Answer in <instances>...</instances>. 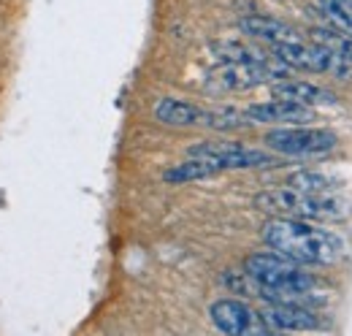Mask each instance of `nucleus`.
I'll use <instances>...</instances> for the list:
<instances>
[{
	"label": "nucleus",
	"instance_id": "nucleus-16",
	"mask_svg": "<svg viewBox=\"0 0 352 336\" xmlns=\"http://www.w3.org/2000/svg\"><path fill=\"white\" fill-rule=\"evenodd\" d=\"M287 187H296V190L311 193V196H331L339 187V182L325 174H317V171H296L287 176Z\"/></svg>",
	"mask_w": 352,
	"mask_h": 336
},
{
	"label": "nucleus",
	"instance_id": "nucleus-2",
	"mask_svg": "<svg viewBox=\"0 0 352 336\" xmlns=\"http://www.w3.org/2000/svg\"><path fill=\"white\" fill-rule=\"evenodd\" d=\"M255 207L276 217H298V220H347L350 204L331 196H311L296 187H274L255 196Z\"/></svg>",
	"mask_w": 352,
	"mask_h": 336
},
{
	"label": "nucleus",
	"instance_id": "nucleus-6",
	"mask_svg": "<svg viewBox=\"0 0 352 336\" xmlns=\"http://www.w3.org/2000/svg\"><path fill=\"white\" fill-rule=\"evenodd\" d=\"M190 158H204L212 160L225 171V168H274L282 166L279 158L268 155L263 149H252L236 141H201L195 147H190L187 152Z\"/></svg>",
	"mask_w": 352,
	"mask_h": 336
},
{
	"label": "nucleus",
	"instance_id": "nucleus-7",
	"mask_svg": "<svg viewBox=\"0 0 352 336\" xmlns=\"http://www.w3.org/2000/svg\"><path fill=\"white\" fill-rule=\"evenodd\" d=\"M209 317L212 323L220 328L222 334H233V336H252V334H271L268 323L263 320L261 312H255L252 306H247L244 301H236V298H220L212 304L209 309Z\"/></svg>",
	"mask_w": 352,
	"mask_h": 336
},
{
	"label": "nucleus",
	"instance_id": "nucleus-9",
	"mask_svg": "<svg viewBox=\"0 0 352 336\" xmlns=\"http://www.w3.org/2000/svg\"><path fill=\"white\" fill-rule=\"evenodd\" d=\"M261 315L271 331H314V328H320V317L304 304H268Z\"/></svg>",
	"mask_w": 352,
	"mask_h": 336
},
{
	"label": "nucleus",
	"instance_id": "nucleus-14",
	"mask_svg": "<svg viewBox=\"0 0 352 336\" xmlns=\"http://www.w3.org/2000/svg\"><path fill=\"white\" fill-rule=\"evenodd\" d=\"M309 39H311V43L328 49L331 54H336V57H342V60L352 63V36L350 33H344V30H339V28H311V30H309Z\"/></svg>",
	"mask_w": 352,
	"mask_h": 336
},
{
	"label": "nucleus",
	"instance_id": "nucleus-11",
	"mask_svg": "<svg viewBox=\"0 0 352 336\" xmlns=\"http://www.w3.org/2000/svg\"><path fill=\"white\" fill-rule=\"evenodd\" d=\"M274 98H285V101H298L304 106H336L339 98L320 87V84H309V82H290V79H282V82H274L271 87Z\"/></svg>",
	"mask_w": 352,
	"mask_h": 336
},
{
	"label": "nucleus",
	"instance_id": "nucleus-15",
	"mask_svg": "<svg viewBox=\"0 0 352 336\" xmlns=\"http://www.w3.org/2000/svg\"><path fill=\"white\" fill-rule=\"evenodd\" d=\"M222 168L217 163H212V160H204V158H190V160H184V163H179V166L168 168L166 174H163V179L166 182H171V185H179V182H195V179H209V176H214V174H220Z\"/></svg>",
	"mask_w": 352,
	"mask_h": 336
},
{
	"label": "nucleus",
	"instance_id": "nucleus-12",
	"mask_svg": "<svg viewBox=\"0 0 352 336\" xmlns=\"http://www.w3.org/2000/svg\"><path fill=\"white\" fill-rule=\"evenodd\" d=\"M239 28H241V33H247L250 39H258V41H268V43L301 41L298 33L290 25H285V22H279L274 17H244L239 22Z\"/></svg>",
	"mask_w": 352,
	"mask_h": 336
},
{
	"label": "nucleus",
	"instance_id": "nucleus-3",
	"mask_svg": "<svg viewBox=\"0 0 352 336\" xmlns=\"http://www.w3.org/2000/svg\"><path fill=\"white\" fill-rule=\"evenodd\" d=\"M244 271L263 288L271 291H290V293H307L314 288L311 274L301 269V263H296L293 258L282 255V252H258L250 255L244 260Z\"/></svg>",
	"mask_w": 352,
	"mask_h": 336
},
{
	"label": "nucleus",
	"instance_id": "nucleus-8",
	"mask_svg": "<svg viewBox=\"0 0 352 336\" xmlns=\"http://www.w3.org/2000/svg\"><path fill=\"white\" fill-rule=\"evenodd\" d=\"M274 54L287 68L309 71V74H328L331 65H333V57H336V54H331L328 49H322L317 43H301V41L274 43Z\"/></svg>",
	"mask_w": 352,
	"mask_h": 336
},
{
	"label": "nucleus",
	"instance_id": "nucleus-17",
	"mask_svg": "<svg viewBox=\"0 0 352 336\" xmlns=\"http://www.w3.org/2000/svg\"><path fill=\"white\" fill-rule=\"evenodd\" d=\"M201 125L212 130H241L252 125V120L247 112H239V109H204Z\"/></svg>",
	"mask_w": 352,
	"mask_h": 336
},
{
	"label": "nucleus",
	"instance_id": "nucleus-1",
	"mask_svg": "<svg viewBox=\"0 0 352 336\" xmlns=\"http://www.w3.org/2000/svg\"><path fill=\"white\" fill-rule=\"evenodd\" d=\"M263 242L301 266H331L347 250L336 233L298 217H271L263 225Z\"/></svg>",
	"mask_w": 352,
	"mask_h": 336
},
{
	"label": "nucleus",
	"instance_id": "nucleus-4",
	"mask_svg": "<svg viewBox=\"0 0 352 336\" xmlns=\"http://www.w3.org/2000/svg\"><path fill=\"white\" fill-rule=\"evenodd\" d=\"M274 79H287V65L282 60H258V63H220L209 79L206 87L217 92H241L252 90Z\"/></svg>",
	"mask_w": 352,
	"mask_h": 336
},
{
	"label": "nucleus",
	"instance_id": "nucleus-13",
	"mask_svg": "<svg viewBox=\"0 0 352 336\" xmlns=\"http://www.w3.org/2000/svg\"><path fill=\"white\" fill-rule=\"evenodd\" d=\"M155 117H157V123H163V125L192 127V125H201L204 109H198V106H192V103H187V101L163 98V101H157V106H155Z\"/></svg>",
	"mask_w": 352,
	"mask_h": 336
},
{
	"label": "nucleus",
	"instance_id": "nucleus-18",
	"mask_svg": "<svg viewBox=\"0 0 352 336\" xmlns=\"http://www.w3.org/2000/svg\"><path fill=\"white\" fill-rule=\"evenodd\" d=\"M212 54L217 63H258L265 60L263 52H258L255 46L244 41H220L212 46Z\"/></svg>",
	"mask_w": 352,
	"mask_h": 336
},
{
	"label": "nucleus",
	"instance_id": "nucleus-10",
	"mask_svg": "<svg viewBox=\"0 0 352 336\" xmlns=\"http://www.w3.org/2000/svg\"><path fill=\"white\" fill-rule=\"evenodd\" d=\"M247 114L252 123H311L314 120V112L309 106L298 101H285V98H276L268 103H252Z\"/></svg>",
	"mask_w": 352,
	"mask_h": 336
},
{
	"label": "nucleus",
	"instance_id": "nucleus-5",
	"mask_svg": "<svg viewBox=\"0 0 352 336\" xmlns=\"http://www.w3.org/2000/svg\"><path fill=\"white\" fill-rule=\"evenodd\" d=\"M265 144L279 155L317 158V155L333 152L339 138L333 130H325V127H282V130L265 133Z\"/></svg>",
	"mask_w": 352,
	"mask_h": 336
},
{
	"label": "nucleus",
	"instance_id": "nucleus-19",
	"mask_svg": "<svg viewBox=\"0 0 352 336\" xmlns=\"http://www.w3.org/2000/svg\"><path fill=\"white\" fill-rule=\"evenodd\" d=\"M320 8L333 28L352 36V0H320Z\"/></svg>",
	"mask_w": 352,
	"mask_h": 336
}]
</instances>
